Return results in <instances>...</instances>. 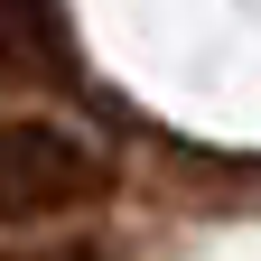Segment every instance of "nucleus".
I'll return each instance as SVG.
<instances>
[{
  "label": "nucleus",
  "mask_w": 261,
  "mask_h": 261,
  "mask_svg": "<svg viewBox=\"0 0 261 261\" xmlns=\"http://www.w3.org/2000/svg\"><path fill=\"white\" fill-rule=\"evenodd\" d=\"M0 261H103V243L93 233H47V243H10Z\"/></svg>",
  "instance_id": "nucleus-2"
},
{
  "label": "nucleus",
  "mask_w": 261,
  "mask_h": 261,
  "mask_svg": "<svg viewBox=\"0 0 261 261\" xmlns=\"http://www.w3.org/2000/svg\"><path fill=\"white\" fill-rule=\"evenodd\" d=\"M112 196V159L56 112H0V233H56Z\"/></svg>",
  "instance_id": "nucleus-1"
}]
</instances>
